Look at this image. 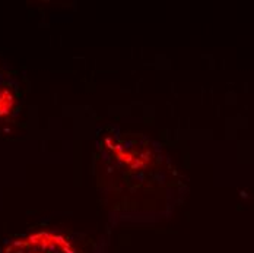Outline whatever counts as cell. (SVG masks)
Instances as JSON below:
<instances>
[{
	"mask_svg": "<svg viewBox=\"0 0 254 253\" xmlns=\"http://www.w3.org/2000/svg\"><path fill=\"white\" fill-rule=\"evenodd\" d=\"M13 107V97L7 89H0V116L10 113Z\"/></svg>",
	"mask_w": 254,
	"mask_h": 253,
	"instance_id": "6da1fadb",
	"label": "cell"
}]
</instances>
